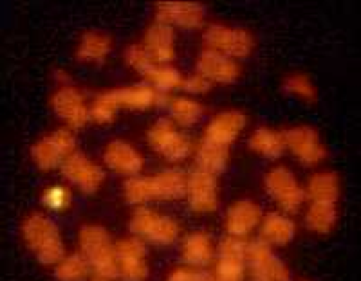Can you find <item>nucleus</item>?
I'll list each match as a JSON object with an SVG mask.
<instances>
[{"instance_id": "f257e3e1", "label": "nucleus", "mask_w": 361, "mask_h": 281, "mask_svg": "<svg viewBox=\"0 0 361 281\" xmlns=\"http://www.w3.org/2000/svg\"><path fill=\"white\" fill-rule=\"evenodd\" d=\"M186 175L180 170L161 171L154 177H137L125 182V196L130 204L148 200H173L186 195Z\"/></svg>"}, {"instance_id": "f03ea898", "label": "nucleus", "mask_w": 361, "mask_h": 281, "mask_svg": "<svg viewBox=\"0 0 361 281\" xmlns=\"http://www.w3.org/2000/svg\"><path fill=\"white\" fill-rule=\"evenodd\" d=\"M157 90L148 87L147 83L127 87V89H116L105 92L96 98L92 106L89 108V115L96 123H111L116 115L118 106H128V108H148L156 105Z\"/></svg>"}, {"instance_id": "7ed1b4c3", "label": "nucleus", "mask_w": 361, "mask_h": 281, "mask_svg": "<svg viewBox=\"0 0 361 281\" xmlns=\"http://www.w3.org/2000/svg\"><path fill=\"white\" fill-rule=\"evenodd\" d=\"M80 245H82L83 256L89 260L90 267L99 277L103 280L119 277L116 247L112 245L109 232L102 225H85L80 231Z\"/></svg>"}, {"instance_id": "20e7f679", "label": "nucleus", "mask_w": 361, "mask_h": 281, "mask_svg": "<svg viewBox=\"0 0 361 281\" xmlns=\"http://www.w3.org/2000/svg\"><path fill=\"white\" fill-rule=\"evenodd\" d=\"M22 232L29 249L37 254L40 263L53 265L63 258V244L58 227L44 215L27 216L22 224Z\"/></svg>"}, {"instance_id": "39448f33", "label": "nucleus", "mask_w": 361, "mask_h": 281, "mask_svg": "<svg viewBox=\"0 0 361 281\" xmlns=\"http://www.w3.org/2000/svg\"><path fill=\"white\" fill-rule=\"evenodd\" d=\"M130 231L137 238L152 242V244L169 245L179 235V227L169 216L157 215L147 208H140L130 220Z\"/></svg>"}, {"instance_id": "423d86ee", "label": "nucleus", "mask_w": 361, "mask_h": 281, "mask_svg": "<svg viewBox=\"0 0 361 281\" xmlns=\"http://www.w3.org/2000/svg\"><path fill=\"white\" fill-rule=\"evenodd\" d=\"M74 148H76V137L66 128H60L54 134L40 139L31 148V155H33V161L38 164V168L47 171L51 168H56L58 164L66 163L74 154Z\"/></svg>"}, {"instance_id": "0eeeda50", "label": "nucleus", "mask_w": 361, "mask_h": 281, "mask_svg": "<svg viewBox=\"0 0 361 281\" xmlns=\"http://www.w3.org/2000/svg\"><path fill=\"white\" fill-rule=\"evenodd\" d=\"M246 258L250 260L251 281H289L288 267L282 260L273 254L269 244L264 240H255L247 244Z\"/></svg>"}, {"instance_id": "6e6552de", "label": "nucleus", "mask_w": 361, "mask_h": 281, "mask_svg": "<svg viewBox=\"0 0 361 281\" xmlns=\"http://www.w3.org/2000/svg\"><path fill=\"white\" fill-rule=\"evenodd\" d=\"M204 42L209 49L224 53L226 56L246 58L253 49V37L246 29L226 27L221 24H214L206 29Z\"/></svg>"}, {"instance_id": "1a4fd4ad", "label": "nucleus", "mask_w": 361, "mask_h": 281, "mask_svg": "<svg viewBox=\"0 0 361 281\" xmlns=\"http://www.w3.org/2000/svg\"><path fill=\"white\" fill-rule=\"evenodd\" d=\"M148 141L152 144L154 150L166 157L172 163L185 159L186 155L192 151V143L186 135L179 134L173 128L172 121L169 119H159L152 127V130L148 132Z\"/></svg>"}, {"instance_id": "9d476101", "label": "nucleus", "mask_w": 361, "mask_h": 281, "mask_svg": "<svg viewBox=\"0 0 361 281\" xmlns=\"http://www.w3.org/2000/svg\"><path fill=\"white\" fill-rule=\"evenodd\" d=\"M266 189L276 200V204L289 213H295L305 200V192L286 168H275L271 171L266 177Z\"/></svg>"}, {"instance_id": "9b49d317", "label": "nucleus", "mask_w": 361, "mask_h": 281, "mask_svg": "<svg viewBox=\"0 0 361 281\" xmlns=\"http://www.w3.org/2000/svg\"><path fill=\"white\" fill-rule=\"evenodd\" d=\"M147 247L137 238H125L116 244V260H118L119 277L123 281H143L148 276L145 263Z\"/></svg>"}, {"instance_id": "f8f14e48", "label": "nucleus", "mask_w": 361, "mask_h": 281, "mask_svg": "<svg viewBox=\"0 0 361 281\" xmlns=\"http://www.w3.org/2000/svg\"><path fill=\"white\" fill-rule=\"evenodd\" d=\"M286 146L291 148L293 154L304 164H318L327 157V150L320 143L318 132L311 127H295L282 132Z\"/></svg>"}, {"instance_id": "ddd939ff", "label": "nucleus", "mask_w": 361, "mask_h": 281, "mask_svg": "<svg viewBox=\"0 0 361 281\" xmlns=\"http://www.w3.org/2000/svg\"><path fill=\"white\" fill-rule=\"evenodd\" d=\"M247 244L237 237H228L219 245V263L215 270L217 281H243Z\"/></svg>"}, {"instance_id": "4468645a", "label": "nucleus", "mask_w": 361, "mask_h": 281, "mask_svg": "<svg viewBox=\"0 0 361 281\" xmlns=\"http://www.w3.org/2000/svg\"><path fill=\"white\" fill-rule=\"evenodd\" d=\"M186 195L193 211L209 213L219 206L217 180L214 173L204 170H195L190 173L186 182Z\"/></svg>"}, {"instance_id": "2eb2a0df", "label": "nucleus", "mask_w": 361, "mask_h": 281, "mask_svg": "<svg viewBox=\"0 0 361 281\" xmlns=\"http://www.w3.org/2000/svg\"><path fill=\"white\" fill-rule=\"evenodd\" d=\"M62 173L66 179L71 182L78 184L82 187V192L85 193H94L99 186H102L105 173L102 168L90 163L85 155L76 151L62 164Z\"/></svg>"}, {"instance_id": "dca6fc26", "label": "nucleus", "mask_w": 361, "mask_h": 281, "mask_svg": "<svg viewBox=\"0 0 361 281\" xmlns=\"http://www.w3.org/2000/svg\"><path fill=\"white\" fill-rule=\"evenodd\" d=\"M157 24H176L180 27H199L204 20V8L197 2H159Z\"/></svg>"}, {"instance_id": "f3484780", "label": "nucleus", "mask_w": 361, "mask_h": 281, "mask_svg": "<svg viewBox=\"0 0 361 281\" xmlns=\"http://www.w3.org/2000/svg\"><path fill=\"white\" fill-rule=\"evenodd\" d=\"M199 76L219 83H233L240 74L238 65L226 54L217 53L214 49L202 51L197 60Z\"/></svg>"}, {"instance_id": "a211bd4d", "label": "nucleus", "mask_w": 361, "mask_h": 281, "mask_svg": "<svg viewBox=\"0 0 361 281\" xmlns=\"http://www.w3.org/2000/svg\"><path fill=\"white\" fill-rule=\"evenodd\" d=\"M53 108L63 121H67L73 128L85 127V123L89 121V108L83 103L82 94L73 87H66L60 89L53 96Z\"/></svg>"}, {"instance_id": "6ab92c4d", "label": "nucleus", "mask_w": 361, "mask_h": 281, "mask_svg": "<svg viewBox=\"0 0 361 281\" xmlns=\"http://www.w3.org/2000/svg\"><path fill=\"white\" fill-rule=\"evenodd\" d=\"M244 125H246V115L243 112H222L217 118L212 119L204 132V139H208L212 143L222 144V146H230L238 132L244 128Z\"/></svg>"}, {"instance_id": "aec40b11", "label": "nucleus", "mask_w": 361, "mask_h": 281, "mask_svg": "<svg viewBox=\"0 0 361 281\" xmlns=\"http://www.w3.org/2000/svg\"><path fill=\"white\" fill-rule=\"evenodd\" d=\"M262 211L257 204L250 202V200H240L237 204H233L226 216V229L231 237H244L255 225L260 222Z\"/></svg>"}, {"instance_id": "412c9836", "label": "nucleus", "mask_w": 361, "mask_h": 281, "mask_svg": "<svg viewBox=\"0 0 361 281\" xmlns=\"http://www.w3.org/2000/svg\"><path fill=\"white\" fill-rule=\"evenodd\" d=\"M145 49L154 61L166 63L176 58L173 53V29L164 24H154L145 35Z\"/></svg>"}, {"instance_id": "4be33fe9", "label": "nucleus", "mask_w": 361, "mask_h": 281, "mask_svg": "<svg viewBox=\"0 0 361 281\" xmlns=\"http://www.w3.org/2000/svg\"><path fill=\"white\" fill-rule=\"evenodd\" d=\"M105 163L119 173L134 175L143 168V157L130 144L123 143V141H114L105 150Z\"/></svg>"}, {"instance_id": "5701e85b", "label": "nucleus", "mask_w": 361, "mask_h": 281, "mask_svg": "<svg viewBox=\"0 0 361 281\" xmlns=\"http://www.w3.org/2000/svg\"><path fill=\"white\" fill-rule=\"evenodd\" d=\"M305 196H309L312 202H333V204H336L338 199H340V179L333 171L316 173L309 180Z\"/></svg>"}, {"instance_id": "b1692460", "label": "nucleus", "mask_w": 361, "mask_h": 281, "mask_svg": "<svg viewBox=\"0 0 361 281\" xmlns=\"http://www.w3.org/2000/svg\"><path fill=\"white\" fill-rule=\"evenodd\" d=\"M183 258L193 267H206L214 258L212 238L206 232H193L183 242Z\"/></svg>"}, {"instance_id": "393cba45", "label": "nucleus", "mask_w": 361, "mask_h": 281, "mask_svg": "<svg viewBox=\"0 0 361 281\" xmlns=\"http://www.w3.org/2000/svg\"><path fill=\"white\" fill-rule=\"evenodd\" d=\"M295 224L289 218L279 215V213H269L264 218L262 224V238L267 244L286 245L295 237Z\"/></svg>"}, {"instance_id": "a878e982", "label": "nucleus", "mask_w": 361, "mask_h": 281, "mask_svg": "<svg viewBox=\"0 0 361 281\" xmlns=\"http://www.w3.org/2000/svg\"><path fill=\"white\" fill-rule=\"evenodd\" d=\"M228 148L230 146H222V144L212 143L208 139H202L197 146V164L201 170L209 171L214 175L224 171L226 163H228Z\"/></svg>"}, {"instance_id": "bb28decb", "label": "nucleus", "mask_w": 361, "mask_h": 281, "mask_svg": "<svg viewBox=\"0 0 361 281\" xmlns=\"http://www.w3.org/2000/svg\"><path fill=\"white\" fill-rule=\"evenodd\" d=\"M111 45L112 42L107 35L87 31L82 37V45H80L78 53H76V58L80 61H96V63L102 65L105 61V56L111 51Z\"/></svg>"}, {"instance_id": "cd10ccee", "label": "nucleus", "mask_w": 361, "mask_h": 281, "mask_svg": "<svg viewBox=\"0 0 361 281\" xmlns=\"http://www.w3.org/2000/svg\"><path fill=\"white\" fill-rule=\"evenodd\" d=\"M250 148L266 155L267 159H279L286 150V141L282 132H273L269 128H259L250 139Z\"/></svg>"}, {"instance_id": "c85d7f7f", "label": "nucleus", "mask_w": 361, "mask_h": 281, "mask_svg": "<svg viewBox=\"0 0 361 281\" xmlns=\"http://www.w3.org/2000/svg\"><path fill=\"white\" fill-rule=\"evenodd\" d=\"M336 204H333V202H312L305 220H307L309 229L325 235V232L333 231V227L336 225Z\"/></svg>"}, {"instance_id": "c756f323", "label": "nucleus", "mask_w": 361, "mask_h": 281, "mask_svg": "<svg viewBox=\"0 0 361 281\" xmlns=\"http://www.w3.org/2000/svg\"><path fill=\"white\" fill-rule=\"evenodd\" d=\"M143 76L147 77L148 82H152L159 92L180 89V83H183V76H180L179 70L173 69V67H157L156 63L148 67Z\"/></svg>"}, {"instance_id": "7c9ffc66", "label": "nucleus", "mask_w": 361, "mask_h": 281, "mask_svg": "<svg viewBox=\"0 0 361 281\" xmlns=\"http://www.w3.org/2000/svg\"><path fill=\"white\" fill-rule=\"evenodd\" d=\"M90 270V263L83 254H71L56 267V277L60 281H83Z\"/></svg>"}, {"instance_id": "2f4dec72", "label": "nucleus", "mask_w": 361, "mask_h": 281, "mask_svg": "<svg viewBox=\"0 0 361 281\" xmlns=\"http://www.w3.org/2000/svg\"><path fill=\"white\" fill-rule=\"evenodd\" d=\"M170 111H172V115L176 118V121L179 125H183V127H190V125H193L202 115V106L186 98L172 99Z\"/></svg>"}, {"instance_id": "473e14b6", "label": "nucleus", "mask_w": 361, "mask_h": 281, "mask_svg": "<svg viewBox=\"0 0 361 281\" xmlns=\"http://www.w3.org/2000/svg\"><path fill=\"white\" fill-rule=\"evenodd\" d=\"M283 90L289 94H296V96L307 99V101L311 103H314L316 98H318L314 85H312L311 80H309L305 74H291V76L283 82Z\"/></svg>"}, {"instance_id": "72a5a7b5", "label": "nucleus", "mask_w": 361, "mask_h": 281, "mask_svg": "<svg viewBox=\"0 0 361 281\" xmlns=\"http://www.w3.org/2000/svg\"><path fill=\"white\" fill-rule=\"evenodd\" d=\"M42 202H44L45 208L60 211V209L69 208L71 192L63 186H53L49 189H45L44 195H42Z\"/></svg>"}, {"instance_id": "f704fd0d", "label": "nucleus", "mask_w": 361, "mask_h": 281, "mask_svg": "<svg viewBox=\"0 0 361 281\" xmlns=\"http://www.w3.org/2000/svg\"><path fill=\"white\" fill-rule=\"evenodd\" d=\"M125 60H127L128 65L134 67V69L141 74L154 63V60L150 58V54L147 53V49H145L143 45H130V47L125 51Z\"/></svg>"}, {"instance_id": "c9c22d12", "label": "nucleus", "mask_w": 361, "mask_h": 281, "mask_svg": "<svg viewBox=\"0 0 361 281\" xmlns=\"http://www.w3.org/2000/svg\"><path fill=\"white\" fill-rule=\"evenodd\" d=\"M169 281H215V274L204 273V270L177 269L170 274Z\"/></svg>"}, {"instance_id": "e433bc0d", "label": "nucleus", "mask_w": 361, "mask_h": 281, "mask_svg": "<svg viewBox=\"0 0 361 281\" xmlns=\"http://www.w3.org/2000/svg\"><path fill=\"white\" fill-rule=\"evenodd\" d=\"M180 89L186 90V92H195V94H201V92H208L212 89V83L202 76H192L188 80H183L180 83Z\"/></svg>"}, {"instance_id": "4c0bfd02", "label": "nucleus", "mask_w": 361, "mask_h": 281, "mask_svg": "<svg viewBox=\"0 0 361 281\" xmlns=\"http://www.w3.org/2000/svg\"><path fill=\"white\" fill-rule=\"evenodd\" d=\"M54 77H56L60 83H69L71 82V76L66 73V70H62V69L54 70Z\"/></svg>"}, {"instance_id": "58836bf2", "label": "nucleus", "mask_w": 361, "mask_h": 281, "mask_svg": "<svg viewBox=\"0 0 361 281\" xmlns=\"http://www.w3.org/2000/svg\"><path fill=\"white\" fill-rule=\"evenodd\" d=\"M92 281H109V280H103V277H96V280H92Z\"/></svg>"}, {"instance_id": "ea45409f", "label": "nucleus", "mask_w": 361, "mask_h": 281, "mask_svg": "<svg viewBox=\"0 0 361 281\" xmlns=\"http://www.w3.org/2000/svg\"><path fill=\"white\" fill-rule=\"evenodd\" d=\"M215 281H217V280H215Z\"/></svg>"}]
</instances>
